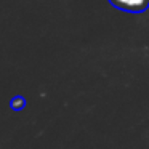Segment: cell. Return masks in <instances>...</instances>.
I'll use <instances>...</instances> for the list:
<instances>
[{"mask_svg":"<svg viewBox=\"0 0 149 149\" xmlns=\"http://www.w3.org/2000/svg\"><path fill=\"white\" fill-rule=\"evenodd\" d=\"M24 104H26V101H24L21 96H16V98H13V100L10 101V106L13 107V109H16V111L23 109V106H24Z\"/></svg>","mask_w":149,"mask_h":149,"instance_id":"2","label":"cell"},{"mask_svg":"<svg viewBox=\"0 0 149 149\" xmlns=\"http://www.w3.org/2000/svg\"><path fill=\"white\" fill-rule=\"evenodd\" d=\"M120 10L127 11H143L149 5V0H109Z\"/></svg>","mask_w":149,"mask_h":149,"instance_id":"1","label":"cell"}]
</instances>
